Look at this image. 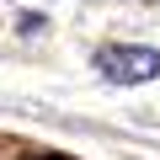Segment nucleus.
I'll list each match as a JSON object with an SVG mask.
<instances>
[{
  "label": "nucleus",
  "mask_w": 160,
  "mask_h": 160,
  "mask_svg": "<svg viewBox=\"0 0 160 160\" xmlns=\"http://www.w3.org/2000/svg\"><path fill=\"white\" fill-rule=\"evenodd\" d=\"M96 75L107 86H149V80H160V48L107 43V48H96Z\"/></svg>",
  "instance_id": "nucleus-1"
},
{
  "label": "nucleus",
  "mask_w": 160,
  "mask_h": 160,
  "mask_svg": "<svg viewBox=\"0 0 160 160\" xmlns=\"http://www.w3.org/2000/svg\"><path fill=\"white\" fill-rule=\"evenodd\" d=\"M32 160H69V155H32Z\"/></svg>",
  "instance_id": "nucleus-2"
}]
</instances>
